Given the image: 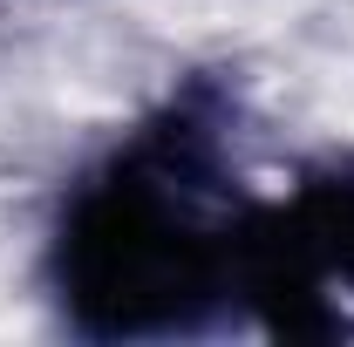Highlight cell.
<instances>
[{
	"label": "cell",
	"instance_id": "6da1fadb",
	"mask_svg": "<svg viewBox=\"0 0 354 347\" xmlns=\"http://www.w3.org/2000/svg\"><path fill=\"white\" fill-rule=\"evenodd\" d=\"M252 212L218 130L191 102H171L62 191L48 286L75 327H191L205 300L245 293Z\"/></svg>",
	"mask_w": 354,
	"mask_h": 347
}]
</instances>
